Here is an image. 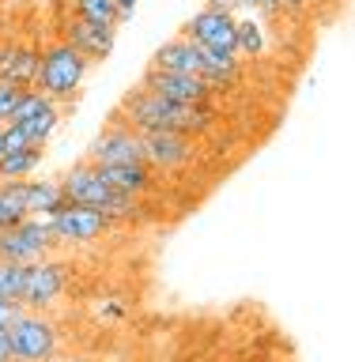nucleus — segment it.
<instances>
[{
    "label": "nucleus",
    "mask_w": 355,
    "mask_h": 362,
    "mask_svg": "<svg viewBox=\"0 0 355 362\" xmlns=\"http://www.w3.org/2000/svg\"><path fill=\"white\" fill-rule=\"evenodd\" d=\"M118 121H125L136 132H181L189 140H197V136L215 129L220 113L212 110V102L189 106V102H170L163 95H152L147 87H136L121 98Z\"/></svg>",
    "instance_id": "nucleus-1"
},
{
    "label": "nucleus",
    "mask_w": 355,
    "mask_h": 362,
    "mask_svg": "<svg viewBox=\"0 0 355 362\" xmlns=\"http://www.w3.org/2000/svg\"><path fill=\"white\" fill-rule=\"evenodd\" d=\"M57 181H61L68 204H79V208H95V211L106 215L110 223H113V219H136V215L144 211V204L136 200V197H125V192L110 189L106 181H102L98 166L87 163V158H84V163H76L64 177H57Z\"/></svg>",
    "instance_id": "nucleus-2"
},
{
    "label": "nucleus",
    "mask_w": 355,
    "mask_h": 362,
    "mask_svg": "<svg viewBox=\"0 0 355 362\" xmlns=\"http://www.w3.org/2000/svg\"><path fill=\"white\" fill-rule=\"evenodd\" d=\"M87 68L91 61L87 57H79L68 42L53 38L42 45V61H38V79H34V87L42 90L50 102H72L79 95V87H84L87 79Z\"/></svg>",
    "instance_id": "nucleus-3"
},
{
    "label": "nucleus",
    "mask_w": 355,
    "mask_h": 362,
    "mask_svg": "<svg viewBox=\"0 0 355 362\" xmlns=\"http://www.w3.org/2000/svg\"><path fill=\"white\" fill-rule=\"evenodd\" d=\"M57 238L50 230V219H34L27 215L23 223L0 230V260H11V264H38V260L53 257Z\"/></svg>",
    "instance_id": "nucleus-4"
},
{
    "label": "nucleus",
    "mask_w": 355,
    "mask_h": 362,
    "mask_svg": "<svg viewBox=\"0 0 355 362\" xmlns=\"http://www.w3.org/2000/svg\"><path fill=\"white\" fill-rule=\"evenodd\" d=\"M8 339H11V362H45L61 347L57 325L45 313H30V310H23V317L8 328Z\"/></svg>",
    "instance_id": "nucleus-5"
},
{
    "label": "nucleus",
    "mask_w": 355,
    "mask_h": 362,
    "mask_svg": "<svg viewBox=\"0 0 355 362\" xmlns=\"http://www.w3.org/2000/svg\"><path fill=\"white\" fill-rule=\"evenodd\" d=\"M57 38L68 42L79 57H87L91 64H102L113 53V42H118V27H106V23L84 19L76 11H61L57 19Z\"/></svg>",
    "instance_id": "nucleus-6"
},
{
    "label": "nucleus",
    "mask_w": 355,
    "mask_h": 362,
    "mask_svg": "<svg viewBox=\"0 0 355 362\" xmlns=\"http://www.w3.org/2000/svg\"><path fill=\"white\" fill-rule=\"evenodd\" d=\"M64 287H68L64 260L45 257L38 264H27V279H23L19 302H23V310H30V313H45L64 298Z\"/></svg>",
    "instance_id": "nucleus-7"
},
{
    "label": "nucleus",
    "mask_w": 355,
    "mask_h": 362,
    "mask_svg": "<svg viewBox=\"0 0 355 362\" xmlns=\"http://www.w3.org/2000/svg\"><path fill=\"white\" fill-rule=\"evenodd\" d=\"M87 163H95V166H133V163H144L140 132L113 117L106 129H102L95 140H91Z\"/></svg>",
    "instance_id": "nucleus-8"
},
{
    "label": "nucleus",
    "mask_w": 355,
    "mask_h": 362,
    "mask_svg": "<svg viewBox=\"0 0 355 362\" xmlns=\"http://www.w3.org/2000/svg\"><path fill=\"white\" fill-rule=\"evenodd\" d=\"M50 230L57 238V245H91L110 230V219L95 208L64 204L57 215H50Z\"/></svg>",
    "instance_id": "nucleus-9"
},
{
    "label": "nucleus",
    "mask_w": 355,
    "mask_h": 362,
    "mask_svg": "<svg viewBox=\"0 0 355 362\" xmlns=\"http://www.w3.org/2000/svg\"><path fill=\"white\" fill-rule=\"evenodd\" d=\"M235 19L231 11H215V8H201L193 11L181 27V38H189L197 49H223V53H235L238 57V45H235Z\"/></svg>",
    "instance_id": "nucleus-10"
},
{
    "label": "nucleus",
    "mask_w": 355,
    "mask_h": 362,
    "mask_svg": "<svg viewBox=\"0 0 355 362\" xmlns=\"http://www.w3.org/2000/svg\"><path fill=\"white\" fill-rule=\"evenodd\" d=\"M140 151L152 170H186L197 158V140L181 132H140Z\"/></svg>",
    "instance_id": "nucleus-11"
},
{
    "label": "nucleus",
    "mask_w": 355,
    "mask_h": 362,
    "mask_svg": "<svg viewBox=\"0 0 355 362\" xmlns=\"http://www.w3.org/2000/svg\"><path fill=\"white\" fill-rule=\"evenodd\" d=\"M140 87H147L152 95H163L170 102H189V106H201V102H212L215 90L204 83L201 76H178V72H159V68H147Z\"/></svg>",
    "instance_id": "nucleus-12"
},
{
    "label": "nucleus",
    "mask_w": 355,
    "mask_h": 362,
    "mask_svg": "<svg viewBox=\"0 0 355 362\" xmlns=\"http://www.w3.org/2000/svg\"><path fill=\"white\" fill-rule=\"evenodd\" d=\"M38 61H42V45L30 38H11L8 45H0V79L16 87H34L38 79Z\"/></svg>",
    "instance_id": "nucleus-13"
},
{
    "label": "nucleus",
    "mask_w": 355,
    "mask_h": 362,
    "mask_svg": "<svg viewBox=\"0 0 355 362\" xmlns=\"http://www.w3.org/2000/svg\"><path fill=\"white\" fill-rule=\"evenodd\" d=\"M57 129H61V106L50 102V106H42L34 117L19 121V124H4V151H19V147H45Z\"/></svg>",
    "instance_id": "nucleus-14"
},
{
    "label": "nucleus",
    "mask_w": 355,
    "mask_h": 362,
    "mask_svg": "<svg viewBox=\"0 0 355 362\" xmlns=\"http://www.w3.org/2000/svg\"><path fill=\"white\" fill-rule=\"evenodd\" d=\"M147 68H159V72H178V76H201V49L189 38H181V34H178V38L163 42L152 53V64H147Z\"/></svg>",
    "instance_id": "nucleus-15"
},
{
    "label": "nucleus",
    "mask_w": 355,
    "mask_h": 362,
    "mask_svg": "<svg viewBox=\"0 0 355 362\" xmlns=\"http://www.w3.org/2000/svg\"><path fill=\"white\" fill-rule=\"evenodd\" d=\"M102 181H106L110 189L125 192V197H136L140 200L144 192L155 189V170L147 163H133V166H98Z\"/></svg>",
    "instance_id": "nucleus-16"
},
{
    "label": "nucleus",
    "mask_w": 355,
    "mask_h": 362,
    "mask_svg": "<svg viewBox=\"0 0 355 362\" xmlns=\"http://www.w3.org/2000/svg\"><path fill=\"white\" fill-rule=\"evenodd\" d=\"M64 189L61 181H27V215L34 219H50L64 208Z\"/></svg>",
    "instance_id": "nucleus-17"
},
{
    "label": "nucleus",
    "mask_w": 355,
    "mask_h": 362,
    "mask_svg": "<svg viewBox=\"0 0 355 362\" xmlns=\"http://www.w3.org/2000/svg\"><path fill=\"white\" fill-rule=\"evenodd\" d=\"M45 158V147H19V151L0 155V181H27L30 174H38Z\"/></svg>",
    "instance_id": "nucleus-18"
},
{
    "label": "nucleus",
    "mask_w": 355,
    "mask_h": 362,
    "mask_svg": "<svg viewBox=\"0 0 355 362\" xmlns=\"http://www.w3.org/2000/svg\"><path fill=\"white\" fill-rule=\"evenodd\" d=\"M27 219V181H0V230Z\"/></svg>",
    "instance_id": "nucleus-19"
},
{
    "label": "nucleus",
    "mask_w": 355,
    "mask_h": 362,
    "mask_svg": "<svg viewBox=\"0 0 355 362\" xmlns=\"http://www.w3.org/2000/svg\"><path fill=\"white\" fill-rule=\"evenodd\" d=\"M235 45H238V57H249V61H257V57H265V27H261L257 19H235Z\"/></svg>",
    "instance_id": "nucleus-20"
},
{
    "label": "nucleus",
    "mask_w": 355,
    "mask_h": 362,
    "mask_svg": "<svg viewBox=\"0 0 355 362\" xmlns=\"http://www.w3.org/2000/svg\"><path fill=\"white\" fill-rule=\"evenodd\" d=\"M68 11L84 19H95V23H106V27H121V11L113 8V0H68Z\"/></svg>",
    "instance_id": "nucleus-21"
},
{
    "label": "nucleus",
    "mask_w": 355,
    "mask_h": 362,
    "mask_svg": "<svg viewBox=\"0 0 355 362\" xmlns=\"http://www.w3.org/2000/svg\"><path fill=\"white\" fill-rule=\"evenodd\" d=\"M23 279H27V264H11V260H0V298H16V302H19Z\"/></svg>",
    "instance_id": "nucleus-22"
},
{
    "label": "nucleus",
    "mask_w": 355,
    "mask_h": 362,
    "mask_svg": "<svg viewBox=\"0 0 355 362\" xmlns=\"http://www.w3.org/2000/svg\"><path fill=\"white\" fill-rule=\"evenodd\" d=\"M23 90H27V87H16V83H4V79H0V124L11 121V110H16V102H19Z\"/></svg>",
    "instance_id": "nucleus-23"
},
{
    "label": "nucleus",
    "mask_w": 355,
    "mask_h": 362,
    "mask_svg": "<svg viewBox=\"0 0 355 362\" xmlns=\"http://www.w3.org/2000/svg\"><path fill=\"white\" fill-rule=\"evenodd\" d=\"M23 317V302H16V298H0V332H8L11 325H16Z\"/></svg>",
    "instance_id": "nucleus-24"
},
{
    "label": "nucleus",
    "mask_w": 355,
    "mask_h": 362,
    "mask_svg": "<svg viewBox=\"0 0 355 362\" xmlns=\"http://www.w3.org/2000/svg\"><path fill=\"white\" fill-rule=\"evenodd\" d=\"M238 4L249 8V11H280L276 0H238Z\"/></svg>",
    "instance_id": "nucleus-25"
},
{
    "label": "nucleus",
    "mask_w": 355,
    "mask_h": 362,
    "mask_svg": "<svg viewBox=\"0 0 355 362\" xmlns=\"http://www.w3.org/2000/svg\"><path fill=\"white\" fill-rule=\"evenodd\" d=\"M204 8H215V11H231V16H235V11L242 8V4H238V0H208V4H204Z\"/></svg>",
    "instance_id": "nucleus-26"
},
{
    "label": "nucleus",
    "mask_w": 355,
    "mask_h": 362,
    "mask_svg": "<svg viewBox=\"0 0 355 362\" xmlns=\"http://www.w3.org/2000/svg\"><path fill=\"white\" fill-rule=\"evenodd\" d=\"M276 4H280V11H306L310 0H276Z\"/></svg>",
    "instance_id": "nucleus-27"
},
{
    "label": "nucleus",
    "mask_w": 355,
    "mask_h": 362,
    "mask_svg": "<svg viewBox=\"0 0 355 362\" xmlns=\"http://www.w3.org/2000/svg\"><path fill=\"white\" fill-rule=\"evenodd\" d=\"M113 8L121 11V19H129L133 11H136V0H113Z\"/></svg>",
    "instance_id": "nucleus-28"
},
{
    "label": "nucleus",
    "mask_w": 355,
    "mask_h": 362,
    "mask_svg": "<svg viewBox=\"0 0 355 362\" xmlns=\"http://www.w3.org/2000/svg\"><path fill=\"white\" fill-rule=\"evenodd\" d=\"M0 362H11V339H8V332H0Z\"/></svg>",
    "instance_id": "nucleus-29"
},
{
    "label": "nucleus",
    "mask_w": 355,
    "mask_h": 362,
    "mask_svg": "<svg viewBox=\"0 0 355 362\" xmlns=\"http://www.w3.org/2000/svg\"><path fill=\"white\" fill-rule=\"evenodd\" d=\"M45 362H76V358H61V355H53V358H45Z\"/></svg>",
    "instance_id": "nucleus-30"
},
{
    "label": "nucleus",
    "mask_w": 355,
    "mask_h": 362,
    "mask_svg": "<svg viewBox=\"0 0 355 362\" xmlns=\"http://www.w3.org/2000/svg\"><path fill=\"white\" fill-rule=\"evenodd\" d=\"M0 155H4V124H0Z\"/></svg>",
    "instance_id": "nucleus-31"
},
{
    "label": "nucleus",
    "mask_w": 355,
    "mask_h": 362,
    "mask_svg": "<svg viewBox=\"0 0 355 362\" xmlns=\"http://www.w3.org/2000/svg\"><path fill=\"white\" fill-rule=\"evenodd\" d=\"M0 27H4V19H0ZM0 34H4V30H0Z\"/></svg>",
    "instance_id": "nucleus-32"
}]
</instances>
